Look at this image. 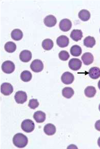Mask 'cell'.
I'll use <instances>...</instances> for the list:
<instances>
[{"instance_id":"cell-31","label":"cell","mask_w":100,"mask_h":149,"mask_svg":"<svg viewBox=\"0 0 100 149\" xmlns=\"http://www.w3.org/2000/svg\"><path fill=\"white\" fill-rule=\"evenodd\" d=\"M98 86L100 90V80L99 81L98 84Z\"/></svg>"},{"instance_id":"cell-1","label":"cell","mask_w":100,"mask_h":149,"mask_svg":"<svg viewBox=\"0 0 100 149\" xmlns=\"http://www.w3.org/2000/svg\"><path fill=\"white\" fill-rule=\"evenodd\" d=\"M13 143L16 147L22 148L25 147L27 145L28 138L24 134L18 133L14 135L13 138Z\"/></svg>"},{"instance_id":"cell-33","label":"cell","mask_w":100,"mask_h":149,"mask_svg":"<svg viewBox=\"0 0 100 149\" xmlns=\"http://www.w3.org/2000/svg\"></svg>"},{"instance_id":"cell-16","label":"cell","mask_w":100,"mask_h":149,"mask_svg":"<svg viewBox=\"0 0 100 149\" xmlns=\"http://www.w3.org/2000/svg\"><path fill=\"white\" fill-rule=\"evenodd\" d=\"M44 131L47 135H49V136L53 135L56 133V127L52 124H47L44 127Z\"/></svg>"},{"instance_id":"cell-26","label":"cell","mask_w":100,"mask_h":149,"mask_svg":"<svg viewBox=\"0 0 100 149\" xmlns=\"http://www.w3.org/2000/svg\"><path fill=\"white\" fill-rule=\"evenodd\" d=\"M32 74L29 71H23L21 73V79L24 82L29 81L32 79Z\"/></svg>"},{"instance_id":"cell-14","label":"cell","mask_w":100,"mask_h":149,"mask_svg":"<svg viewBox=\"0 0 100 149\" xmlns=\"http://www.w3.org/2000/svg\"><path fill=\"white\" fill-rule=\"evenodd\" d=\"M33 118L37 123H42L45 121L46 114L41 111H37L34 113Z\"/></svg>"},{"instance_id":"cell-21","label":"cell","mask_w":100,"mask_h":149,"mask_svg":"<svg viewBox=\"0 0 100 149\" xmlns=\"http://www.w3.org/2000/svg\"><path fill=\"white\" fill-rule=\"evenodd\" d=\"M74 94V91L70 87H66L62 90V95L66 98L69 99Z\"/></svg>"},{"instance_id":"cell-19","label":"cell","mask_w":100,"mask_h":149,"mask_svg":"<svg viewBox=\"0 0 100 149\" xmlns=\"http://www.w3.org/2000/svg\"><path fill=\"white\" fill-rule=\"evenodd\" d=\"M79 17L81 20L86 22L90 19V13L86 9H83L79 12Z\"/></svg>"},{"instance_id":"cell-25","label":"cell","mask_w":100,"mask_h":149,"mask_svg":"<svg viewBox=\"0 0 100 149\" xmlns=\"http://www.w3.org/2000/svg\"><path fill=\"white\" fill-rule=\"evenodd\" d=\"M16 49V45L12 42H7L5 45V50L9 53H12L14 52Z\"/></svg>"},{"instance_id":"cell-23","label":"cell","mask_w":100,"mask_h":149,"mask_svg":"<svg viewBox=\"0 0 100 149\" xmlns=\"http://www.w3.org/2000/svg\"><path fill=\"white\" fill-rule=\"evenodd\" d=\"M70 52L71 54L73 56H79L81 55L82 53V49L80 46L77 45H75L71 48Z\"/></svg>"},{"instance_id":"cell-5","label":"cell","mask_w":100,"mask_h":149,"mask_svg":"<svg viewBox=\"0 0 100 149\" xmlns=\"http://www.w3.org/2000/svg\"><path fill=\"white\" fill-rule=\"evenodd\" d=\"M14 99L16 102L20 104H23L27 101V95L25 92L19 91L16 93Z\"/></svg>"},{"instance_id":"cell-8","label":"cell","mask_w":100,"mask_h":149,"mask_svg":"<svg viewBox=\"0 0 100 149\" xmlns=\"http://www.w3.org/2000/svg\"><path fill=\"white\" fill-rule=\"evenodd\" d=\"M61 79L63 84L66 85L71 84L74 81V76L70 72H66L62 74Z\"/></svg>"},{"instance_id":"cell-17","label":"cell","mask_w":100,"mask_h":149,"mask_svg":"<svg viewBox=\"0 0 100 149\" xmlns=\"http://www.w3.org/2000/svg\"><path fill=\"white\" fill-rule=\"evenodd\" d=\"M70 37L73 40L78 42L83 37V32L81 30H73L71 32Z\"/></svg>"},{"instance_id":"cell-22","label":"cell","mask_w":100,"mask_h":149,"mask_svg":"<svg viewBox=\"0 0 100 149\" xmlns=\"http://www.w3.org/2000/svg\"><path fill=\"white\" fill-rule=\"evenodd\" d=\"M42 48L44 50H50L52 49L54 46L53 42L52 40L50 39H46L42 41Z\"/></svg>"},{"instance_id":"cell-2","label":"cell","mask_w":100,"mask_h":149,"mask_svg":"<svg viewBox=\"0 0 100 149\" xmlns=\"http://www.w3.org/2000/svg\"><path fill=\"white\" fill-rule=\"evenodd\" d=\"M21 127L23 131L25 132L29 133L34 130L35 125L34 122L31 120L26 119L22 123Z\"/></svg>"},{"instance_id":"cell-18","label":"cell","mask_w":100,"mask_h":149,"mask_svg":"<svg viewBox=\"0 0 100 149\" xmlns=\"http://www.w3.org/2000/svg\"><path fill=\"white\" fill-rule=\"evenodd\" d=\"M23 34L21 30L16 29L12 30L11 33V36L12 39L15 41H19L23 38Z\"/></svg>"},{"instance_id":"cell-13","label":"cell","mask_w":100,"mask_h":149,"mask_svg":"<svg viewBox=\"0 0 100 149\" xmlns=\"http://www.w3.org/2000/svg\"><path fill=\"white\" fill-rule=\"evenodd\" d=\"M81 59L84 64L86 65H88L93 63V56L90 52H86L82 55Z\"/></svg>"},{"instance_id":"cell-29","label":"cell","mask_w":100,"mask_h":149,"mask_svg":"<svg viewBox=\"0 0 100 149\" xmlns=\"http://www.w3.org/2000/svg\"><path fill=\"white\" fill-rule=\"evenodd\" d=\"M95 128L97 130L100 132V120H97L95 124Z\"/></svg>"},{"instance_id":"cell-10","label":"cell","mask_w":100,"mask_h":149,"mask_svg":"<svg viewBox=\"0 0 100 149\" xmlns=\"http://www.w3.org/2000/svg\"><path fill=\"white\" fill-rule=\"evenodd\" d=\"M44 23L47 27H53L57 24V19L54 15H50L46 17L44 20Z\"/></svg>"},{"instance_id":"cell-9","label":"cell","mask_w":100,"mask_h":149,"mask_svg":"<svg viewBox=\"0 0 100 149\" xmlns=\"http://www.w3.org/2000/svg\"><path fill=\"white\" fill-rule=\"evenodd\" d=\"M72 22L69 19H64L60 21L59 23V28L63 31H69L72 27Z\"/></svg>"},{"instance_id":"cell-12","label":"cell","mask_w":100,"mask_h":149,"mask_svg":"<svg viewBox=\"0 0 100 149\" xmlns=\"http://www.w3.org/2000/svg\"><path fill=\"white\" fill-rule=\"evenodd\" d=\"M32 56V53L31 51L28 50H24L21 52L19 58L23 62L27 63L31 60Z\"/></svg>"},{"instance_id":"cell-3","label":"cell","mask_w":100,"mask_h":149,"mask_svg":"<svg viewBox=\"0 0 100 149\" xmlns=\"http://www.w3.org/2000/svg\"><path fill=\"white\" fill-rule=\"evenodd\" d=\"M2 71L7 74L13 73L15 70V65L10 61H5L2 65Z\"/></svg>"},{"instance_id":"cell-4","label":"cell","mask_w":100,"mask_h":149,"mask_svg":"<svg viewBox=\"0 0 100 149\" xmlns=\"http://www.w3.org/2000/svg\"><path fill=\"white\" fill-rule=\"evenodd\" d=\"M30 68L33 72L39 73L43 70L44 65L42 62L40 60L35 59L31 63Z\"/></svg>"},{"instance_id":"cell-32","label":"cell","mask_w":100,"mask_h":149,"mask_svg":"<svg viewBox=\"0 0 100 149\" xmlns=\"http://www.w3.org/2000/svg\"><path fill=\"white\" fill-rule=\"evenodd\" d=\"M99 110L100 111V104H99Z\"/></svg>"},{"instance_id":"cell-24","label":"cell","mask_w":100,"mask_h":149,"mask_svg":"<svg viewBox=\"0 0 100 149\" xmlns=\"http://www.w3.org/2000/svg\"><path fill=\"white\" fill-rule=\"evenodd\" d=\"M96 93V90L94 87L90 86L86 87L85 90V94L86 97H92Z\"/></svg>"},{"instance_id":"cell-7","label":"cell","mask_w":100,"mask_h":149,"mask_svg":"<svg viewBox=\"0 0 100 149\" xmlns=\"http://www.w3.org/2000/svg\"><path fill=\"white\" fill-rule=\"evenodd\" d=\"M1 92L4 95H10L13 92V87L9 83H4L1 85Z\"/></svg>"},{"instance_id":"cell-6","label":"cell","mask_w":100,"mask_h":149,"mask_svg":"<svg viewBox=\"0 0 100 149\" xmlns=\"http://www.w3.org/2000/svg\"><path fill=\"white\" fill-rule=\"evenodd\" d=\"M82 62L80 59L77 58H73L69 61L68 66L71 70L77 71L79 70L82 66Z\"/></svg>"},{"instance_id":"cell-28","label":"cell","mask_w":100,"mask_h":149,"mask_svg":"<svg viewBox=\"0 0 100 149\" xmlns=\"http://www.w3.org/2000/svg\"><path fill=\"white\" fill-rule=\"evenodd\" d=\"M39 105V102H38L37 99H31L29 102V107L32 109H35L38 107Z\"/></svg>"},{"instance_id":"cell-20","label":"cell","mask_w":100,"mask_h":149,"mask_svg":"<svg viewBox=\"0 0 100 149\" xmlns=\"http://www.w3.org/2000/svg\"><path fill=\"white\" fill-rule=\"evenodd\" d=\"M96 40L93 37H86L84 40V45L88 48H92L95 45Z\"/></svg>"},{"instance_id":"cell-27","label":"cell","mask_w":100,"mask_h":149,"mask_svg":"<svg viewBox=\"0 0 100 149\" xmlns=\"http://www.w3.org/2000/svg\"><path fill=\"white\" fill-rule=\"evenodd\" d=\"M59 56L61 60L66 61L69 58L70 55L69 53L66 50H62L59 53Z\"/></svg>"},{"instance_id":"cell-11","label":"cell","mask_w":100,"mask_h":149,"mask_svg":"<svg viewBox=\"0 0 100 149\" xmlns=\"http://www.w3.org/2000/svg\"><path fill=\"white\" fill-rule=\"evenodd\" d=\"M57 45L61 48L67 47L69 43V40L67 36L64 35L60 36L57 40Z\"/></svg>"},{"instance_id":"cell-30","label":"cell","mask_w":100,"mask_h":149,"mask_svg":"<svg viewBox=\"0 0 100 149\" xmlns=\"http://www.w3.org/2000/svg\"><path fill=\"white\" fill-rule=\"evenodd\" d=\"M97 143H98V145L99 147H100V137H99Z\"/></svg>"},{"instance_id":"cell-15","label":"cell","mask_w":100,"mask_h":149,"mask_svg":"<svg viewBox=\"0 0 100 149\" xmlns=\"http://www.w3.org/2000/svg\"><path fill=\"white\" fill-rule=\"evenodd\" d=\"M88 74L92 79H97L100 77V69L97 67L92 68L88 71Z\"/></svg>"}]
</instances>
